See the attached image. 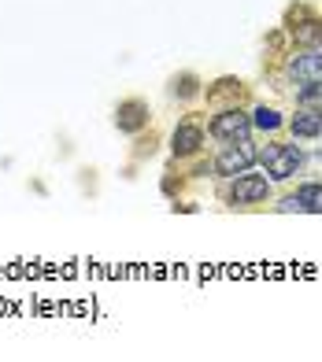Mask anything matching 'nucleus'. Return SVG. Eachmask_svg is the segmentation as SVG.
Here are the masks:
<instances>
[{"mask_svg": "<svg viewBox=\"0 0 322 362\" xmlns=\"http://www.w3.org/2000/svg\"><path fill=\"white\" fill-rule=\"evenodd\" d=\"M252 163H260V148L248 137H241V141H226V148H222L219 159H215V170L222 177H237V174H245Z\"/></svg>", "mask_w": 322, "mask_h": 362, "instance_id": "nucleus-1", "label": "nucleus"}, {"mask_svg": "<svg viewBox=\"0 0 322 362\" xmlns=\"http://www.w3.org/2000/svg\"><path fill=\"white\" fill-rule=\"evenodd\" d=\"M260 163H263V170L275 177V181H289L297 170H300V148L297 144H267L263 152H260Z\"/></svg>", "mask_w": 322, "mask_h": 362, "instance_id": "nucleus-2", "label": "nucleus"}, {"mask_svg": "<svg viewBox=\"0 0 322 362\" xmlns=\"http://www.w3.org/2000/svg\"><path fill=\"white\" fill-rule=\"evenodd\" d=\"M267 192H270V181L263 174H237V181L230 185V204H260L267 200Z\"/></svg>", "mask_w": 322, "mask_h": 362, "instance_id": "nucleus-3", "label": "nucleus"}, {"mask_svg": "<svg viewBox=\"0 0 322 362\" xmlns=\"http://www.w3.org/2000/svg\"><path fill=\"white\" fill-rule=\"evenodd\" d=\"M248 129H252V119L245 111H222L212 119V137L219 141H241L248 137Z\"/></svg>", "mask_w": 322, "mask_h": 362, "instance_id": "nucleus-4", "label": "nucleus"}, {"mask_svg": "<svg viewBox=\"0 0 322 362\" xmlns=\"http://www.w3.org/2000/svg\"><path fill=\"white\" fill-rule=\"evenodd\" d=\"M200 144H204V129L192 126V122H182L178 129H174V137H171L174 156H192V152H200Z\"/></svg>", "mask_w": 322, "mask_h": 362, "instance_id": "nucleus-5", "label": "nucleus"}, {"mask_svg": "<svg viewBox=\"0 0 322 362\" xmlns=\"http://www.w3.org/2000/svg\"><path fill=\"white\" fill-rule=\"evenodd\" d=\"M115 122H119L122 134H137V129L149 122V107L137 104V100H126V104H119V111H115Z\"/></svg>", "mask_w": 322, "mask_h": 362, "instance_id": "nucleus-6", "label": "nucleus"}, {"mask_svg": "<svg viewBox=\"0 0 322 362\" xmlns=\"http://www.w3.org/2000/svg\"><path fill=\"white\" fill-rule=\"evenodd\" d=\"M289 129H293V137H318L322 134V111H311V107L297 111L289 119Z\"/></svg>", "mask_w": 322, "mask_h": 362, "instance_id": "nucleus-7", "label": "nucleus"}, {"mask_svg": "<svg viewBox=\"0 0 322 362\" xmlns=\"http://www.w3.org/2000/svg\"><path fill=\"white\" fill-rule=\"evenodd\" d=\"M289 74L300 81H318L322 78V52H304L289 63Z\"/></svg>", "mask_w": 322, "mask_h": 362, "instance_id": "nucleus-8", "label": "nucleus"}, {"mask_svg": "<svg viewBox=\"0 0 322 362\" xmlns=\"http://www.w3.org/2000/svg\"><path fill=\"white\" fill-rule=\"evenodd\" d=\"M297 204H300V211H308V215H322V185H304L300 192H297Z\"/></svg>", "mask_w": 322, "mask_h": 362, "instance_id": "nucleus-9", "label": "nucleus"}, {"mask_svg": "<svg viewBox=\"0 0 322 362\" xmlns=\"http://www.w3.org/2000/svg\"><path fill=\"white\" fill-rule=\"evenodd\" d=\"M252 126H255V129H278V126H282V115H278L275 107H260V111L252 115Z\"/></svg>", "mask_w": 322, "mask_h": 362, "instance_id": "nucleus-10", "label": "nucleus"}, {"mask_svg": "<svg viewBox=\"0 0 322 362\" xmlns=\"http://www.w3.org/2000/svg\"><path fill=\"white\" fill-rule=\"evenodd\" d=\"M293 30H297V41H300V45H318V41H322V23H318V19L304 23V26H293Z\"/></svg>", "mask_w": 322, "mask_h": 362, "instance_id": "nucleus-11", "label": "nucleus"}, {"mask_svg": "<svg viewBox=\"0 0 322 362\" xmlns=\"http://www.w3.org/2000/svg\"><path fill=\"white\" fill-rule=\"evenodd\" d=\"M300 100L304 104H322V78L318 81H308V86L300 89Z\"/></svg>", "mask_w": 322, "mask_h": 362, "instance_id": "nucleus-12", "label": "nucleus"}]
</instances>
